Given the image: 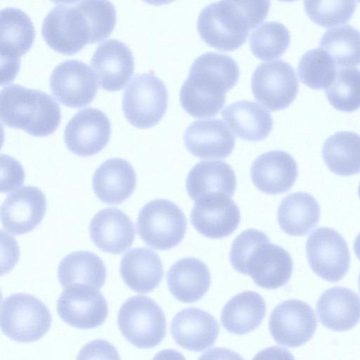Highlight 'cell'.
I'll return each mask as SVG.
<instances>
[{
  "label": "cell",
  "mask_w": 360,
  "mask_h": 360,
  "mask_svg": "<svg viewBox=\"0 0 360 360\" xmlns=\"http://www.w3.org/2000/svg\"><path fill=\"white\" fill-rule=\"evenodd\" d=\"M266 314L264 298L254 291H244L231 297L221 313L223 327L229 333L245 335L255 330Z\"/></svg>",
  "instance_id": "obj_30"
},
{
  "label": "cell",
  "mask_w": 360,
  "mask_h": 360,
  "mask_svg": "<svg viewBox=\"0 0 360 360\" xmlns=\"http://www.w3.org/2000/svg\"><path fill=\"white\" fill-rule=\"evenodd\" d=\"M50 87L63 104L82 108L90 103L98 90L96 76L86 63L65 60L57 65L50 76Z\"/></svg>",
  "instance_id": "obj_15"
},
{
  "label": "cell",
  "mask_w": 360,
  "mask_h": 360,
  "mask_svg": "<svg viewBox=\"0 0 360 360\" xmlns=\"http://www.w3.org/2000/svg\"><path fill=\"white\" fill-rule=\"evenodd\" d=\"M359 291H360V274L359 276Z\"/></svg>",
  "instance_id": "obj_46"
},
{
  "label": "cell",
  "mask_w": 360,
  "mask_h": 360,
  "mask_svg": "<svg viewBox=\"0 0 360 360\" xmlns=\"http://www.w3.org/2000/svg\"><path fill=\"white\" fill-rule=\"evenodd\" d=\"M250 46L252 53L261 60L281 56L290 42L288 29L278 21H266L251 33Z\"/></svg>",
  "instance_id": "obj_35"
},
{
  "label": "cell",
  "mask_w": 360,
  "mask_h": 360,
  "mask_svg": "<svg viewBox=\"0 0 360 360\" xmlns=\"http://www.w3.org/2000/svg\"><path fill=\"white\" fill-rule=\"evenodd\" d=\"M171 334L180 347L200 352L212 347L219 333V326L210 313L196 307L179 311L170 326Z\"/></svg>",
  "instance_id": "obj_22"
},
{
  "label": "cell",
  "mask_w": 360,
  "mask_h": 360,
  "mask_svg": "<svg viewBox=\"0 0 360 360\" xmlns=\"http://www.w3.org/2000/svg\"><path fill=\"white\" fill-rule=\"evenodd\" d=\"M91 64L101 86L107 91H117L131 77L134 63L131 49L124 42L108 39L98 46Z\"/></svg>",
  "instance_id": "obj_20"
},
{
  "label": "cell",
  "mask_w": 360,
  "mask_h": 360,
  "mask_svg": "<svg viewBox=\"0 0 360 360\" xmlns=\"http://www.w3.org/2000/svg\"><path fill=\"white\" fill-rule=\"evenodd\" d=\"M316 312L326 328L335 331L349 330L360 321V297L347 288H329L319 298Z\"/></svg>",
  "instance_id": "obj_25"
},
{
  "label": "cell",
  "mask_w": 360,
  "mask_h": 360,
  "mask_svg": "<svg viewBox=\"0 0 360 360\" xmlns=\"http://www.w3.org/2000/svg\"><path fill=\"white\" fill-rule=\"evenodd\" d=\"M0 320L1 330L8 338L18 342H32L49 330L52 316L36 297L15 293L2 300Z\"/></svg>",
  "instance_id": "obj_6"
},
{
  "label": "cell",
  "mask_w": 360,
  "mask_h": 360,
  "mask_svg": "<svg viewBox=\"0 0 360 360\" xmlns=\"http://www.w3.org/2000/svg\"><path fill=\"white\" fill-rule=\"evenodd\" d=\"M240 74L237 62L230 56L206 52L193 62L179 93L183 108L202 118L219 112L225 103L226 92L237 83Z\"/></svg>",
  "instance_id": "obj_2"
},
{
  "label": "cell",
  "mask_w": 360,
  "mask_h": 360,
  "mask_svg": "<svg viewBox=\"0 0 360 360\" xmlns=\"http://www.w3.org/2000/svg\"><path fill=\"white\" fill-rule=\"evenodd\" d=\"M326 94L330 103L339 110L352 112L360 108V70H338Z\"/></svg>",
  "instance_id": "obj_37"
},
{
  "label": "cell",
  "mask_w": 360,
  "mask_h": 360,
  "mask_svg": "<svg viewBox=\"0 0 360 360\" xmlns=\"http://www.w3.org/2000/svg\"><path fill=\"white\" fill-rule=\"evenodd\" d=\"M188 150L202 159H224L233 151L236 138L224 121L217 118L195 120L184 134Z\"/></svg>",
  "instance_id": "obj_19"
},
{
  "label": "cell",
  "mask_w": 360,
  "mask_h": 360,
  "mask_svg": "<svg viewBox=\"0 0 360 360\" xmlns=\"http://www.w3.org/2000/svg\"><path fill=\"white\" fill-rule=\"evenodd\" d=\"M269 1L223 0L212 2L200 11L197 28L207 44L222 51H233L245 42L249 32L269 13Z\"/></svg>",
  "instance_id": "obj_3"
},
{
  "label": "cell",
  "mask_w": 360,
  "mask_h": 360,
  "mask_svg": "<svg viewBox=\"0 0 360 360\" xmlns=\"http://www.w3.org/2000/svg\"><path fill=\"white\" fill-rule=\"evenodd\" d=\"M221 116L239 138L247 141L264 139L273 127L269 111L252 101L231 103L222 110Z\"/></svg>",
  "instance_id": "obj_29"
},
{
  "label": "cell",
  "mask_w": 360,
  "mask_h": 360,
  "mask_svg": "<svg viewBox=\"0 0 360 360\" xmlns=\"http://www.w3.org/2000/svg\"><path fill=\"white\" fill-rule=\"evenodd\" d=\"M89 230L91 239L98 249L114 255L130 248L136 233L130 218L116 207H107L97 212Z\"/></svg>",
  "instance_id": "obj_23"
},
{
  "label": "cell",
  "mask_w": 360,
  "mask_h": 360,
  "mask_svg": "<svg viewBox=\"0 0 360 360\" xmlns=\"http://www.w3.org/2000/svg\"><path fill=\"white\" fill-rule=\"evenodd\" d=\"M1 84L12 81L20 68L22 55L31 48L35 28L22 10L7 7L0 12Z\"/></svg>",
  "instance_id": "obj_10"
},
{
  "label": "cell",
  "mask_w": 360,
  "mask_h": 360,
  "mask_svg": "<svg viewBox=\"0 0 360 360\" xmlns=\"http://www.w3.org/2000/svg\"><path fill=\"white\" fill-rule=\"evenodd\" d=\"M298 175L295 159L287 152L271 150L257 157L250 169L251 179L256 188L269 195L288 191Z\"/></svg>",
  "instance_id": "obj_21"
},
{
  "label": "cell",
  "mask_w": 360,
  "mask_h": 360,
  "mask_svg": "<svg viewBox=\"0 0 360 360\" xmlns=\"http://www.w3.org/2000/svg\"><path fill=\"white\" fill-rule=\"evenodd\" d=\"M152 360H186V359L179 352L167 349L158 352Z\"/></svg>",
  "instance_id": "obj_43"
},
{
  "label": "cell",
  "mask_w": 360,
  "mask_h": 360,
  "mask_svg": "<svg viewBox=\"0 0 360 360\" xmlns=\"http://www.w3.org/2000/svg\"><path fill=\"white\" fill-rule=\"evenodd\" d=\"M317 328V319L313 309L299 300H285L272 311L269 329L279 345L298 347L307 343Z\"/></svg>",
  "instance_id": "obj_13"
},
{
  "label": "cell",
  "mask_w": 360,
  "mask_h": 360,
  "mask_svg": "<svg viewBox=\"0 0 360 360\" xmlns=\"http://www.w3.org/2000/svg\"><path fill=\"white\" fill-rule=\"evenodd\" d=\"M45 16L41 34L46 44L64 54H73L86 44L108 37L116 23V10L105 0L56 1Z\"/></svg>",
  "instance_id": "obj_1"
},
{
  "label": "cell",
  "mask_w": 360,
  "mask_h": 360,
  "mask_svg": "<svg viewBox=\"0 0 360 360\" xmlns=\"http://www.w3.org/2000/svg\"><path fill=\"white\" fill-rule=\"evenodd\" d=\"M198 360H244L237 352L229 349L214 347L202 354Z\"/></svg>",
  "instance_id": "obj_42"
},
{
  "label": "cell",
  "mask_w": 360,
  "mask_h": 360,
  "mask_svg": "<svg viewBox=\"0 0 360 360\" xmlns=\"http://www.w3.org/2000/svg\"><path fill=\"white\" fill-rule=\"evenodd\" d=\"M136 225L139 236L148 246L166 250L182 241L187 221L183 211L175 203L156 199L141 208Z\"/></svg>",
  "instance_id": "obj_8"
},
{
  "label": "cell",
  "mask_w": 360,
  "mask_h": 360,
  "mask_svg": "<svg viewBox=\"0 0 360 360\" xmlns=\"http://www.w3.org/2000/svg\"><path fill=\"white\" fill-rule=\"evenodd\" d=\"M111 124L100 109L86 108L78 111L67 123L64 141L68 148L80 156L99 153L108 143Z\"/></svg>",
  "instance_id": "obj_16"
},
{
  "label": "cell",
  "mask_w": 360,
  "mask_h": 360,
  "mask_svg": "<svg viewBox=\"0 0 360 360\" xmlns=\"http://www.w3.org/2000/svg\"><path fill=\"white\" fill-rule=\"evenodd\" d=\"M229 259L238 272L249 276L260 288L273 290L290 280L293 262L287 250L270 243L259 230L243 231L233 241Z\"/></svg>",
  "instance_id": "obj_4"
},
{
  "label": "cell",
  "mask_w": 360,
  "mask_h": 360,
  "mask_svg": "<svg viewBox=\"0 0 360 360\" xmlns=\"http://www.w3.org/2000/svg\"><path fill=\"white\" fill-rule=\"evenodd\" d=\"M76 360H121L116 347L105 340H94L79 352Z\"/></svg>",
  "instance_id": "obj_40"
},
{
  "label": "cell",
  "mask_w": 360,
  "mask_h": 360,
  "mask_svg": "<svg viewBox=\"0 0 360 360\" xmlns=\"http://www.w3.org/2000/svg\"><path fill=\"white\" fill-rule=\"evenodd\" d=\"M252 360H295L288 349L278 346L269 347L259 351Z\"/></svg>",
  "instance_id": "obj_41"
},
{
  "label": "cell",
  "mask_w": 360,
  "mask_h": 360,
  "mask_svg": "<svg viewBox=\"0 0 360 360\" xmlns=\"http://www.w3.org/2000/svg\"><path fill=\"white\" fill-rule=\"evenodd\" d=\"M358 193H359V196L360 198V183H359V185Z\"/></svg>",
  "instance_id": "obj_45"
},
{
  "label": "cell",
  "mask_w": 360,
  "mask_h": 360,
  "mask_svg": "<svg viewBox=\"0 0 360 360\" xmlns=\"http://www.w3.org/2000/svg\"><path fill=\"white\" fill-rule=\"evenodd\" d=\"M62 287L82 284L99 290L105 283L106 268L102 259L89 251H76L65 256L58 267Z\"/></svg>",
  "instance_id": "obj_32"
},
{
  "label": "cell",
  "mask_w": 360,
  "mask_h": 360,
  "mask_svg": "<svg viewBox=\"0 0 360 360\" xmlns=\"http://www.w3.org/2000/svg\"><path fill=\"white\" fill-rule=\"evenodd\" d=\"M168 288L179 301L192 303L208 291L211 275L207 266L195 257H184L172 265L167 273Z\"/></svg>",
  "instance_id": "obj_26"
},
{
  "label": "cell",
  "mask_w": 360,
  "mask_h": 360,
  "mask_svg": "<svg viewBox=\"0 0 360 360\" xmlns=\"http://www.w3.org/2000/svg\"><path fill=\"white\" fill-rule=\"evenodd\" d=\"M46 210L44 194L37 187L22 186L10 193L1 206V221L9 233L20 235L34 229Z\"/></svg>",
  "instance_id": "obj_18"
},
{
  "label": "cell",
  "mask_w": 360,
  "mask_h": 360,
  "mask_svg": "<svg viewBox=\"0 0 360 360\" xmlns=\"http://www.w3.org/2000/svg\"><path fill=\"white\" fill-rule=\"evenodd\" d=\"M119 329L125 339L138 348L158 345L166 335V319L161 307L151 298L136 295L121 306Z\"/></svg>",
  "instance_id": "obj_7"
},
{
  "label": "cell",
  "mask_w": 360,
  "mask_h": 360,
  "mask_svg": "<svg viewBox=\"0 0 360 360\" xmlns=\"http://www.w3.org/2000/svg\"><path fill=\"white\" fill-rule=\"evenodd\" d=\"M298 87L294 68L282 59L260 63L252 75L255 98L271 110L288 107L295 98Z\"/></svg>",
  "instance_id": "obj_12"
},
{
  "label": "cell",
  "mask_w": 360,
  "mask_h": 360,
  "mask_svg": "<svg viewBox=\"0 0 360 360\" xmlns=\"http://www.w3.org/2000/svg\"><path fill=\"white\" fill-rule=\"evenodd\" d=\"M322 157L328 168L340 176L360 172V135L340 131L328 136L322 147Z\"/></svg>",
  "instance_id": "obj_33"
},
{
  "label": "cell",
  "mask_w": 360,
  "mask_h": 360,
  "mask_svg": "<svg viewBox=\"0 0 360 360\" xmlns=\"http://www.w3.org/2000/svg\"><path fill=\"white\" fill-rule=\"evenodd\" d=\"M297 72L300 80L313 89H327L333 82L337 70L331 56L322 48L306 51L300 59Z\"/></svg>",
  "instance_id": "obj_36"
},
{
  "label": "cell",
  "mask_w": 360,
  "mask_h": 360,
  "mask_svg": "<svg viewBox=\"0 0 360 360\" xmlns=\"http://www.w3.org/2000/svg\"><path fill=\"white\" fill-rule=\"evenodd\" d=\"M1 162V191L8 193L23 184L25 172L20 162L8 155L2 154Z\"/></svg>",
  "instance_id": "obj_39"
},
{
  "label": "cell",
  "mask_w": 360,
  "mask_h": 360,
  "mask_svg": "<svg viewBox=\"0 0 360 360\" xmlns=\"http://www.w3.org/2000/svg\"><path fill=\"white\" fill-rule=\"evenodd\" d=\"M168 93L164 82L153 72L136 74L128 84L122 96V110L134 126L148 128L164 116Z\"/></svg>",
  "instance_id": "obj_9"
},
{
  "label": "cell",
  "mask_w": 360,
  "mask_h": 360,
  "mask_svg": "<svg viewBox=\"0 0 360 360\" xmlns=\"http://www.w3.org/2000/svg\"><path fill=\"white\" fill-rule=\"evenodd\" d=\"M304 4L309 17L324 27L346 22L356 7L355 1H304Z\"/></svg>",
  "instance_id": "obj_38"
},
{
  "label": "cell",
  "mask_w": 360,
  "mask_h": 360,
  "mask_svg": "<svg viewBox=\"0 0 360 360\" xmlns=\"http://www.w3.org/2000/svg\"><path fill=\"white\" fill-rule=\"evenodd\" d=\"M240 221L236 203L223 193L205 195L195 201L191 212L192 225L201 235L214 239L233 233Z\"/></svg>",
  "instance_id": "obj_17"
},
{
  "label": "cell",
  "mask_w": 360,
  "mask_h": 360,
  "mask_svg": "<svg viewBox=\"0 0 360 360\" xmlns=\"http://www.w3.org/2000/svg\"><path fill=\"white\" fill-rule=\"evenodd\" d=\"M306 255L312 271L329 282L343 278L350 264L346 240L337 231L328 227L318 228L308 236Z\"/></svg>",
  "instance_id": "obj_11"
},
{
  "label": "cell",
  "mask_w": 360,
  "mask_h": 360,
  "mask_svg": "<svg viewBox=\"0 0 360 360\" xmlns=\"http://www.w3.org/2000/svg\"><path fill=\"white\" fill-rule=\"evenodd\" d=\"M57 312L71 326L91 329L103 323L108 314V305L99 290L77 284L66 288L60 294Z\"/></svg>",
  "instance_id": "obj_14"
},
{
  "label": "cell",
  "mask_w": 360,
  "mask_h": 360,
  "mask_svg": "<svg viewBox=\"0 0 360 360\" xmlns=\"http://www.w3.org/2000/svg\"><path fill=\"white\" fill-rule=\"evenodd\" d=\"M237 178L232 167L224 161H201L188 174L186 188L193 200L212 193H223L231 198Z\"/></svg>",
  "instance_id": "obj_28"
},
{
  "label": "cell",
  "mask_w": 360,
  "mask_h": 360,
  "mask_svg": "<svg viewBox=\"0 0 360 360\" xmlns=\"http://www.w3.org/2000/svg\"><path fill=\"white\" fill-rule=\"evenodd\" d=\"M319 46L339 68L360 65V31L350 25L326 30L320 39Z\"/></svg>",
  "instance_id": "obj_34"
},
{
  "label": "cell",
  "mask_w": 360,
  "mask_h": 360,
  "mask_svg": "<svg viewBox=\"0 0 360 360\" xmlns=\"http://www.w3.org/2000/svg\"><path fill=\"white\" fill-rule=\"evenodd\" d=\"M0 118L8 127L44 136L58 127L60 108L51 95L41 90L11 84L1 90Z\"/></svg>",
  "instance_id": "obj_5"
},
{
  "label": "cell",
  "mask_w": 360,
  "mask_h": 360,
  "mask_svg": "<svg viewBox=\"0 0 360 360\" xmlns=\"http://www.w3.org/2000/svg\"><path fill=\"white\" fill-rule=\"evenodd\" d=\"M354 250L356 256L360 260V233L358 234L354 240Z\"/></svg>",
  "instance_id": "obj_44"
},
{
  "label": "cell",
  "mask_w": 360,
  "mask_h": 360,
  "mask_svg": "<svg viewBox=\"0 0 360 360\" xmlns=\"http://www.w3.org/2000/svg\"><path fill=\"white\" fill-rule=\"evenodd\" d=\"M317 200L305 192H295L285 197L277 211L280 228L287 234L301 236L315 227L320 219Z\"/></svg>",
  "instance_id": "obj_31"
},
{
  "label": "cell",
  "mask_w": 360,
  "mask_h": 360,
  "mask_svg": "<svg viewBox=\"0 0 360 360\" xmlns=\"http://www.w3.org/2000/svg\"><path fill=\"white\" fill-rule=\"evenodd\" d=\"M136 185V172L132 165L122 158H110L95 171L92 186L94 193L103 202L121 204L133 193Z\"/></svg>",
  "instance_id": "obj_24"
},
{
  "label": "cell",
  "mask_w": 360,
  "mask_h": 360,
  "mask_svg": "<svg viewBox=\"0 0 360 360\" xmlns=\"http://www.w3.org/2000/svg\"><path fill=\"white\" fill-rule=\"evenodd\" d=\"M120 275L124 283L134 291L148 293L160 284L164 269L159 255L147 248L127 251L120 263Z\"/></svg>",
  "instance_id": "obj_27"
}]
</instances>
